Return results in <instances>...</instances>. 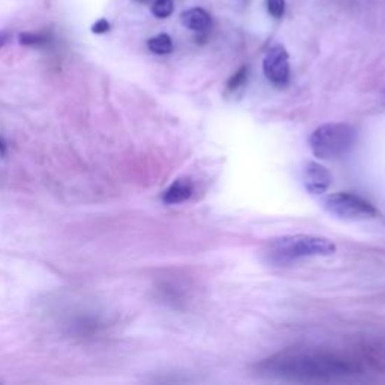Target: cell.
I'll use <instances>...</instances> for the list:
<instances>
[{"label":"cell","mask_w":385,"mask_h":385,"mask_svg":"<svg viewBox=\"0 0 385 385\" xmlns=\"http://www.w3.org/2000/svg\"><path fill=\"white\" fill-rule=\"evenodd\" d=\"M357 366L339 355L314 351L289 349L262 360L261 377L289 382H331L351 377Z\"/></svg>","instance_id":"1"},{"label":"cell","mask_w":385,"mask_h":385,"mask_svg":"<svg viewBox=\"0 0 385 385\" xmlns=\"http://www.w3.org/2000/svg\"><path fill=\"white\" fill-rule=\"evenodd\" d=\"M337 250L335 244L324 236L314 235H288L268 242L265 254L270 262L288 265L303 258L331 256Z\"/></svg>","instance_id":"2"},{"label":"cell","mask_w":385,"mask_h":385,"mask_svg":"<svg viewBox=\"0 0 385 385\" xmlns=\"http://www.w3.org/2000/svg\"><path fill=\"white\" fill-rule=\"evenodd\" d=\"M357 140V131L348 124H325L312 133L309 145L312 152L322 160H334L347 155Z\"/></svg>","instance_id":"3"},{"label":"cell","mask_w":385,"mask_h":385,"mask_svg":"<svg viewBox=\"0 0 385 385\" xmlns=\"http://www.w3.org/2000/svg\"><path fill=\"white\" fill-rule=\"evenodd\" d=\"M322 205L331 215L347 221L370 220L378 215V211L373 205L349 193L330 194L325 197Z\"/></svg>","instance_id":"4"},{"label":"cell","mask_w":385,"mask_h":385,"mask_svg":"<svg viewBox=\"0 0 385 385\" xmlns=\"http://www.w3.org/2000/svg\"><path fill=\"white\" fill-rule=\"evenodd\" d=\"M263 73L265 77L275 86L283 87L289 83V55L283 45H274L265 55Z\"/></svg>","instance_id":"5"},{"label":"cell","mask_w":385,"mask_h":385,"mask_svg":"<svg viewBox=\"0 0 385 385\" xmlns=\"http://www.w3.org/2000/svg\"><path fill=\"white\" fill-rule=\"evenodd\" d=\"M331 173L319 163L307 161L303 169V182L305 190L312 194H324L331 185Z\"/></svg>","instance_id":"6"},{"label":"cell","mask_w":385,"mask_h":385,"mask_svg":"<svg viewBox=\"0 0 385 385\" xmlns=\"http://www.w3.org/2000/svg\"><path fill=\"white\" fill-rule=\"evenodd\" d=\"M181 23L193 32H206L211 27V15L203 8H191L181 14Z\"/></svg>","instance_id":"7"},{"label":"cell","mask_w":385,"mask_h":385,"mask_svg":"<svg viewBox=\"0 0 385 385\" xmlns=\"http://www.w3.org/2000/svg\"><path fill=\"white\" fill-rule=\"evenodd\" d=\"M193 194V182L187 177L176 180L169 189L163 193V202L166 205H180L187 202Z\"/></svg>","instance_id":"8"},{"label":"cell","mask_w":385,"mask_h":385,"mask_svg":"<svg viewBox=\"0 0 385 385\" xmlns=\"http://www.w3.org/2000/svg\"><path fill=\"white\" fill-rule=\"evenodd\" d=\"M147 48H150V52H152L154 55H169L173 52V41L167 34H160L157 36H152L151 39H147Z\"/></svg>","instance_id":"9"},{"label":"cell","mask_w":385,"mask_h":385,"mask_svg":"<svg viewBox=\"0 0 385 385\" xmlns=\"http://www.w3.org/2000/svg\"><path fill=\"white\" fill-rule=\"evenodd\" d=\"M173 0H155L151 6V13L157 18H167L173 14Z\"/></svg>","instance_id":"10"},{"label":"cell","mask_w":385,"mask_h":385,"mask_svg":"<svg viewBox=\"0 0 385 385\" xmlns=\"http://www.w3.org/2000/svg\"><path fill=\"white\" fill-rule=\"evenodd\" d=\"M18 41L22 45L29 47H41L48 43V38L43 34H35V32H24L18 35Z\"/></svg>","instance_id":"11"},{"label":"cell","mask_w":385,"mask_h":385,"mask_svg":"<svg viewBox=\"0 0 385 385\" xmlns=\"http://www.w3.org/2000/svg\"><path fill=\"white\" fill-rule=\"evenodd\" d=\"M266 9L274 18H282L286 11V0H266Z\"/></svg>","instance_id":"12"},{"label":"cell","mask_w":385,"mask_h":385,"mask_svg":"<svg viewBox=\"0 0 385 385\" xmlns=\"http://www.w3.org/2000/svg\"><path fill=\"white\" fill-rule=\"evenodd\" d=\"M247 75H249V70H247V66H242L241 70H238L231 77V80L228 82V87L231 89V91H233V89H238L240 86H242L247 82Z\"/></svg>","instance_id":"13"},{"label":"cell","mask_w":385,"mask_h":385,"mask_svg":"<svg viewBox=\"0 0 385 385\" xmlns=\"http://www.w3.org/2000/svg\"><path fill=\"white\" fill-rule=\"evenodd\" d=\"M110 23H108L107 18H100L96 20V22L92 24L91 31L92 34H96V35H103V34H107L108 31H110Z\"/></svg>","instance_id":"14"},{"label":"cell","mask_w":385,"mask_h":385,"mask_svg":"<svg viewBox=\"0 0 385 385\" xmlns=\"http://www.w3.org/2000/svg\"><path fill=\"white\" fill-rule=\"evenodd\" d=\"M11 32H8V31H0V48H3L9 41H11Z\"/></svg>","instance_id":"15"},{"label":"cell","mask_w":385,"mask_h":385,"mask_svg":"<svg viewBox=\"0 0 385 385\" xmlns=\"http://www.w3.org/2000/svg\"><path fill=\"white\" fill-rule=\"evenodd\" d=\"M5 154H6V143L2 137H0V155H5Z\"/></svg>","instance_id":"16"},{"label":"cell","mask_w":385,"mask_h":385,"mask_svg":"<svg viewBox=\"0 0 385 385\" xmlns=\"http://www.w3.org/2000/svg\"><path fill=\"white\" fill-rule=\"evenodd\" d=\"M136 2H146V0H136Z\"/></svg>","instance_id":"17"}]
</instances>
